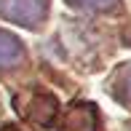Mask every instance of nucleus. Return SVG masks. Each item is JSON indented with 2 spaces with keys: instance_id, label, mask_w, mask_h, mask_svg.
<instances>
[{
  "instance_id": "obj_1",
  "label": "nucleus",
  "mask_w": 131,
  "mask_h": 131,
  "mask_svg": "<svg viewBox=\"0 0 131 131\" xmlns=\"http://www.w3.org/2000/svg\"><path fill=\"white\" fill-rule=\"evenodd\" d=\"M14 104H16L19 115H24L27 121L38 123V126H51L53 118H56V110H59L56 99L46 91H24L14 99Z\"/></svg>"
},
{
  "instance_id": "obj_2",
  "label": "nucleus",
  "mask_w": 131,
  "mask_h": 131,
  "mask_svg": "<svg viewBox=\"0 0 131 131\" xmlns=\"http://www.w3.org/2000/svg\"><path fill=\"white\" fill-rule=\"evenodd\" d=\"M48 14V0H0V16L21 27H40Z\"/></svg>"
},
{
  "instance_id": "obj_3",
  "label": "nucleus",
  "mask_w": 131,
  "mask_h": 131,
  "mask_svg": "<svg viewBox=\"0 0 131 131\" xmlns=\"http://www.w3.org/2000/svg\"><path fill=\"white\" fill-rule=\"evenodd\" d=\"M62 131H96V110H94V104H72L64 112Z\"/></svg>"
},
{
  "instance_id": "obj_4",
  "label": "nucleus",
  "mask_w": 131,
  "mask_h": 131,
  "mask_svg": "<svg viewBox=\"0 0 131 131\" xmlns=\"http://www.w3.org/2000/svg\"><path fill=\"white\" fill-rule=\"evenodd\" d=\"M24 59V46L16 35L0 29V70H11Z\"/></svg>"
},
{
  "instance_id": "obj_5",
  "label": "nucleus",
  "mask_w": 131,
  "mask_h": 131,
  "mask_svg": "<svg viewBox=\"0 0 131 131\" xmlns=\"http://www.w3.org/2000/svg\"><path fill=\"white\" fill-rule=\"evenodd\" d=\"M67 3L80 11H112L118 0H67Z\"/></svg>"
},
{
  "instance_id": "obj_6",
  "label": "nucleus",
  "mask_w": 131,
  "mask_h": 131,
  "mask_svg": "<svg viewBox=\"0 0 131 131\" xmlns=\"http://www.w3.org/2000/svg\"><path fill=\"white\" fill-rule=\"evenodd\" d=\"M118 86H121L123 96H126L128 102H131V64L121 70V75H118Z\"/></svg>"
},
{
  "instance_id": "obj_7",
  "label": "nucleus",
  "mask_w": 131,
  "mask_h": 131,
  "mask_svg": "<svg viewBox=\"0 0 131 131\" xmlns=\"http://www.w3.org/2000/svg\"><path fill=\"white\" fill-rule=\"evenodd\" d=\"M0 131H21V128H16V126H3Z\"/></svg>"
}]
</instances>
